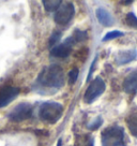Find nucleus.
Returning a JSON list of instances; mask_svg holds the SVG:
<instances>
[{"instance_id": "nucleus-15", "label": "nucleus", "mask_w": 137, "mask_h": 146, "mask_svg": "<svg viewBox=\"0 0 137 146\" xmlns=\"http://www.w3.org/2000/svg\"><path fill=\"white\" fill-rule=\"evenodd\" d=\"M61 36H62V33L60 31H58V30H56V31H54L51 33V36L49 38V42H48V44H49V46L51 48L54 46H56V44L59 42V40L61 39Z\"/></svg>"}, {"instance_id": "nucleus-16", "label": "nucleus", "mask_w": 137, "mask_h": 146, "mask_svg": "<svg viewBox=\"0 0 137 146\" xmlns=\"http://www.w3.org/2000/svg\"><path fill=\"white\" fill-rule=\"evenodd\" d=\"M124 33L119 30H113V31H109L108 33H106L104 38H103V41H108V40H111V39H116V38H120L122 36Z\"/></svg>"}, {"instance_id": "nucleus-13", "label": "nucleus", "mask_w": 137, "mask_h": 146, "mask_svg": "<svg viewBox=\"0 0 137 146\" xmlns=\"http://www.w3.org/2000/svg\"><path fill=\"white\" fill-rule=\"evenodd\" d=\"M93 137L89 134H82L76 139L75 146H94Z\"/></svg>"}, {"instance_id": "nucleus-14", "label": "nucleus", "mask_w": 137, "mask_h": 146, "mask_svg": "<svg viewBox=\"0 0 137 146\" xmlns=\"http://www.w3.org/2000/svg\"><path fill=\"white\" fill-rule=\"evenodd\" d=\"M62 2L60 0H43V5L46 11L48 12H53V11H57V9L60 7Z\"/></svg>"}, {"instance_id": "nucleus-4", "label": "nucleus", "mask_w": 137, "mask_h": 146, "mask_svg": "<svg viewBox=\"0 0 137 146\" xmlns=\"http://www.w3.org/2000/svg\"><path fill=\"white\" fill-rule=\"evenodd\" d=\"M104 90H105V83L102 78L97 76L89 84V86L85 92L84 100L86 103L90 104L92 102H94L96 98H99L104 92Z\"/></svg>"}, {"instance_id": "nucleus-1", "label": "nucleus", "mask_w": 137, "mask_h": 146, "mask_svg": "<svg viewBox=\"0 0 137 146\" xmlns=\"http://www.w3.org/2000/svg\"><path fill=\"white\" fill-rule=\"evenodd\" d=\"M39 86L50 89H59L64 85L63 69L58 64L45 67L39 74L36 82Z\"/></svg>"}, {"instance_id": "nucleus-8", "label": "nucleus", "mask_w": 137, "mask_h": 146, "mask_svg": "<svg viewBox=\"0 0 137 146\" xmlns=\"http://www.w3.org/2000/svg\"><path fill=\"white\" fill-rule=\"evenodd\" d=\"M19 88L13 86L5 87L3 89L0 90V108L7 106L10 102H12L13 99H15L18 96Z\"/></svg>"}, {"instance_id": "nucleus-17", "label": "nucleus", "mask_w": 137, "mask_h": 146, "mask_svg": "<svg viewBox=\"0 0 137 146\" xmlns=\"http://www.w3.org/2000/svg\"><path fill=\"white\" fill-rule=\"evenodd\" d=\"M73 38L74 42H82V41H85L86 39H87V33L85 31H80V30H75L74 32V35L72 36Z\"/></svg>"}, {"instance_id": "nucleus-20", "label": "nucleus", "mask_w": 137, "mask_h": 146, "mask_svg": "<svg viewBox=\"0 0 137 146\" xmlns=\"http://www.w3.org/2000/svg\"><path fill=\"white\" fill-rule=\"evenodd\" d=\"M102 123H103V119L101 118V117H96L94 121H92L91 123H89L88 128H89L90 130H96V129H97V128L100 127Z\"/></svg>"}, {"instance_id": "nucleus-6", "label": "nucleus", "mask_w": 137, "mask_h": 146, "mask_svg": "<svg viewBox=\"0 0 137 146\" xmlns=\"http://www.w3.org/2000/svg\"><path fill=\"white\" fill-rule=\"evenodd\" d=\"M74 13H75V9H74L73 3L71 2L61 3L55 13V17H54L55 22L58 25H67L73 18Z\"/></svg>"}, {"instance_id": "nucleus-21", "label": "nucleus", "mask_w": 137, "mask_h": 146, "mask_svg": "<svg viewBox=\"0 0 137 146\" xmlns=\"http://www.w3.org/2000/svg\"><path fill=\"white\" fill-rule=\"evenodd\" d=\"M57 146H61V139H60L59 141H58V144H57Z\"/></svg>"}, {"instance_id": "nucleus-7", "label": "nucleus", "mask_w": 137, "mask_h": 146, "mask_svg": "<svg viewBox=\"0 0 137 146\" xmlns=\"http://www.w3.org/2000/svg\"><path fill=\"white\" fill-rule=\"evenodd\" d=\"M74 43L75 42H74L72 36L67 38L64 43L54 46L50 50V54L54 57H57V58H67L72 53V47H73Z\"/></svg>"}, {"instance_id": "nucleus-10", "label": "nucleus", "mask_w": 137, "mask_h": 146, "mask_svg": "<svg viewBox=\"0 0 137 146\" xmlns=\"http://www.w3.org/2000/svg\"><path fill=\"white\" fill-rule=\"evenodd\" d=\"M123 89L128 95H134L137 92V70L131 72L124 78Z\"/></svg>"}, {"instance_id": "nucleus-19", "label": "nucleus", "mask_w": 137, "mask_h": 146, "mask_svg": "<svg viewBox=\"0 0 137 146\" xmlns=\"http://www.w3.org/2000/svg\"><path fill=\"white\" fill-rule=\"evenodd\" d=\"M126 22H128V26H131L133 28H136L137 29V17L135 16L134 13H128V16H126Z\"/></svg>"}, {"instance_id": "nucleus-2", "label": "nucleus", "mask_w": 137, "mask_h": 146, "mask_svg": "<svg viewBox=\"0 0 137 146\" xmlns=\"http://www.w3.org/2000/svg\"><path fill=\"white\" fill-rule=\"evenodd\" d=\"M63 114V106L58 102H44L40 106L39 116L46 123H56Z\"/></svg>"}, {"instance_id": "nucleus-11", "label": "nucleus", "mask_w": 137, "mask_h": 146, "mask_svg": "<svg viewBox=\"0 0 137 146\" xmlns=\"http://www.w3.org/2000/svg\"><path fill=\"white\" fill-rule=\"evenodd\" d=\"M96 18H97V21L100 22L103 26H105V27H109L113 25L114 23V19L111 17V15H110L105 9H97L96 11Z\"/></svg>"}, {"instance_id": "nucleus-3", "label": "nucleus", "mask_w": 137, "mask_h": 146, "mask_svg": "<svg viewBox=\"0 0 137 146\" xmlns=\"http://www.w3.org/2000/svg\"><path fill=\"white\" fill-rule=\"evenodd\" d=\"M101 142H102V146H123V128L116 125L105 128L101 135Z\"/></svg>"}, {"instance_id": "nucleus-18", "label": "nucleus", "mask_w": 137, "mask_h": 146, "mask_svg": "<svg viewBox=\"0 0 137 146\" xmlns=\"http://www.w3.org/2000/svg\"><path fill=\"white\" fill-rule=\"evenodd\" d=\"M78 74H79V71H78L77 68H73L70 73H68V83L70 84H74V83L77 81L78 78Z\"/></svg>"}, {"instance_id": "nucleus-12", "label": "nucleus", "mask_w": 137, "mask_h": 146, "mask_svg": "<svg viewBox=\"0 0 137 146\" xmlns=\"http://www.w3.org/2000/svg\"><path fill=\"white\" fill-rule=\"evenodd\" d=\"M126 125L133 137H137V112H134L126 119Z\"/></svg>"}, {"instance_id": "nucleus-5", "label": "nucleus", "mask_w": 137, "mask_h": 146, "mask_svg": "<svg viewBox=\"0 0 137 146\" xmlns=\"http://www.w3.org/2000/svg\"><path fill=\"white\" fill-rule=\"evenodd\" d=\"M32 116V106L30 103L23 102L19 103L14 108L12 111H10L8 114V118L14 123H20L26 119L30 118Z\"/></svg>"}, {"instance_id": "nucleus-9", "label": "nucleus", "mask_w": 137, "mask_h": 146, "mask_svg": "<svg viewBox=\"0 0 137 146\" xmlns=\"http://www.w3.org/2000/svg\"><path fill=\"white\" fill-rule=\"evenodd\" d=\"M137 57V50L135 48H131V50H120L118 52L116 56H115V60L116 64H128L133 60H135Z\"/></svg>"}]
</instances>
